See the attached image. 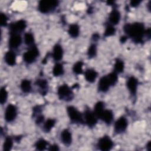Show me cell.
<instances>
[{"label": "cell", "mask_w": 151, "mask_h": 151, "mask_svg": "<svg viewBox=\"0 0 151 151\" xmlns=\"http://www.w3.org/2000/svg\"><path fill=\"white\" fill-rule=\"evenodd\" d=\"M145 31L144 25L139 22L127 24L124 27L125 33L135 42H142L143 35L145 34Z\"/></svg>", "instance_id": "6da1fadb"}, {"label": "cell", "mask_w": 151, "mask_h": 151, "mask_svg": "<svg viewBox=\"0 0 151 151\" xmlns=\"http://www.w3.org/2000/svg\"><path fill=\"white\" fill-rule=\"evenodd\" d=\"M58 5V1L55 0L41 1L38 4V10L42 13H48L54 11Z\"/></svg>", "instance_id": "7a4b0ae2"}, {"label": "cell", "mask_w": 151, "mask_h": 151, "mask_svg": "<svg viewBox=\"0 0 151 151\" xmlns=\"http://www.w3.org/2000/svg\"><path fill=\"white\" fill-rule=\"evenodd\" d=\"M67 111L70 120L74 123H83L84 122L81 113L74 107L68 106Z\"/></svg>", "instance_id": "3957f363"}, {"label": "cell", "mask_w": 151, "mask_h": 151, "mask_svg": "<svg viewBox=\"0 0 151 151\" xmlns=\"http://www.w3.org/2000/svg\"><path fill=\"white\" fill-rule=\"evenodd\" d=\"M58 95L61 100L70 101L73 99L74 94L71 89L67 85L63 84L58 88Z\"/></svg>", "instance_id": "277c9868"}, {"label": "cell", "mask_w": 151, "mask_h": 151, "mask_svg": "<svg viewBox=\"0 0 151 151\" xmlns=\"http://www.w3.org/2000/svg\"><path fill=\"white\" fill-rule=\"evenodd\" d=\"M38 55V49L35 45H33L31 46L30 48L23 54V59L25 63L30 64L35 60Z\"/></svg>", "instance_id": "5b68a950"}, {"label": "cell", "mask_w": 151, "mask_h": 151, "mask_svg": "<svg viewBox=\"0 0 151 151\" xmlns=\"http://www.w3.org/2000/svg\"><path fill=\"white\" fill-rule=\"evenodd\" d=\"M26 26V22L23 19H21L9 25L11 34H19V33L22 32L25 29Z\"/></svg>", "instance_id": "8992f818"}, {"label": "cell", "mask_w": 151, "mask_h": 151, "mask_svg": "<svg viewBox=\"0 0 151 151\" xmlns=\"http://www.w3.org/2000/svg\"><path fill=\"white\" fill-rule=\"evenodd\" d=\"M97 146L101 150L107 151L113 147V142L109 136H104L99 139Z\"/></svg>", "instance_id": "52a82bcc"}, {"label": "cell", "mask_w": 151, "mask_h": 151, "mask_svg": "<svg viewBox=\"0 0 151 151\" xmlns=\"http://www.w3.org/2000/svg\"><path fill=\"white\" fill-rule=\"evenodd\" d=\"M17 115V109L15 106L9 104L5 111V119L8 122H11L15 120Z\"/></svg>", "instance_id": "ba28073f"}, {"label": "cell", "mask_w": 151, "mask_h": 151, "mask_svg": "<svg viewBox=\"0 0 151 151\" xmlns=\"http://www.w3.org/2000/svg\"><path fill=\"white\" fill-rule=\"evenodd\" d=\"M127 127V121L124 117H120L114 124V132L117 133L124 132Z\"/></svg>", "instance_id": "9c48e42d"}, {"label": "cell", "mask_w": 151, "mask_h": 151, "mask_svg": "<svg viewBox=\"0 0 151 151\" xmlns=\"http://www.w3.org/2000/svg\"><path fill=\"white\" fill-rule=\"evenodd\" d=\"M85 123L90 127H93L97 123V117L93 112L89 110H86L84 112Z\"/></svg>", "instance_id": "30bf717a"}, {"label": "cell", "mask_w": 151, "mask_h": 151, "mask_svg": "<svg viewBox=\"0 0 151 151\" xmlns=\"http://www.w3.org/2000/svg\"><path fill=\"white\" fill-rule=\"evenodd\" d=\"M22 43V38L19 34H11L9 40V47L11 48L15 49L18 48Z\"/></svg>", "instance_id": "8fae6325"}, {"label": "cell", "mask_w": 151, "mask_h": 151, "mask_svg": "<svg viewBox=\"0 0 151 151\" xmlns=\"http://www.w3.org/2000/svg\"><path fill=\"white\" fill-rule=\"evenodd\" d=\"M138 81L134 77H130L127 81V87L130 91V93L133 95H135L137 91Z\"/></svg>", "instance_id": "7c38bea8"}, {"label": "cell", "mask_w": 151, "mask_h": 151, "mask_svg": "<svg viewBox=\"0 0 151 151\" xmlns=\"http://www.w3.org/2000/svg\"><path fill=\"white\" fill-rule=\"evenodd\" d=\"M110 86L111 85L107 76H103L100 79L98 84V88L100 91L106 92L109 90Z\"/></svg>", "instance_id": "4fadbf2b"}, {"label": "cell", "mask_w": 151, "mask_h": 151, "mask_svg": "<svg viewBox=\"0 0 151 151\" xmlns=\"http://www.w3.org/2000/svg\"><path fill=\"white\" fill-rule=\"evenodd\" d=\"M120 13L118 10L116 9H113L110 13L109 17L110 24L113 25L117 24L120 20Z\"/></svg>", "instance_id": "5bb4252c"}, {"label": "cell", "mask_w": 151, "mask_h": 151, "mask_svg": "<svg viewBox=\"0 0 151 151\" xmlns=\"http://www.w3.org/2000/svg\"><path fill=\"white\" fill-rule=\"evenodd\" d=\"M6 63L11 66H13L16 63V55L14 51L10 50L6 52L4 57Z\"/></svg>", "instance_id": "9a60e30c"}, {"label": "cell", "mask_w": 151, "mask_h": 151, "mask_svg": "<svg viewBox=\"0 0 151 151\" xmlns=\"http://www.w3.org/2000/svg\"><path fill=\"white\" fill-rule=\"evenodd\" d=\"M100 119L107 124H110L113 120V113L110 110H104Z\"/></svg>", "instance_id": "2e32d148"}, {"label": "cell", "mask_w": 151, "mask_h": 151, "mask_svg": "<svg viewBox=\"0 0 151 151\" xmlns=\"http://www.w3.org/2000/svg\"><path fill=\"white\" fill-rule=\"evenodd\" d=\"M61 140L65 145H70L72 141V137L70 132L67 129H64L61 133Z\"/></svg>", "instance_id": "e0dca14e"}, {"label": "cell", "mask_w": 151, "mask_h": 151, "mask_svg": "<svg viewBox=\"0 0 151 151\" xmlns=\"http://www.w3.org/2000/svg\"><path fill=\"white\" fill-rule=\"evenodd\" d=\"M63 50L60 44H56L53 48L52 57L55 61H59L63 58Z\"/></svg>", "instance_id": "ac0fdd59"}, {"label": "cell", "mask_w": 151, "mask_h": 151, "mask_svg": "<svg viewBox=\"0 0 151 151\" xmlns=\"http://www.w3.org/2000/svg\"><path fill=\"white\" fill-rule=\"evenodd\" d=\"M84 77L87 81L93 83L97 77V73L94 69H88L85 72Z\"/></svg>", "instance_id": "d6986e66"}, {"label": "cell", "mask_w": 151, "mask_h": 151, "mask_svg": "<svg viewBox=\"0 0 151 151\" xmlns=\"http://www.w3.org/2000/svg\"><path fill=\"white\" fill-rule=\"evenodd\" d=\"M104 104L102 101H98L94 106V114L97 117V119H100L103 111L104 110Z\"/></svg>", "instance_id": "ffe728a7"}, {"label": "cell", "mask_w": 151, "mask_h": 151, "mask_svg": "<svg viewBox=\"0 0 151 151\" xmlns=\"http://www.w3.org/2000/svg\"><path fill=\"white\" fill-rule=\"evenodd\" d=\"M68 32L69 35L73 38H76L78 36L80 33V28L77 24H73L70 25Z\"/></svg>", "instance_id": "44dd1931"}, {"label": "cell", "mask_w": 151, "mask_h": 151, "mask_svg": "<svg viewBox=\"0 0 151 151\" xmlns=\"http://www.w3.org/2000/svg\"><path fill=\"white\" fill-rule=\"evenodd\" d=\"M35 84L40 87L42 91V94H45L47 92V89L48 87V83L45 79H38L36 81Z\"/></svg>", "instance_id": "7402d4cb"}, {"label": "cell", "mask_w": 151, "mask_h": 151, "mask_svg": "<svg viewBox=\"0 0 151 151\" xmlns=\"http://www.w3.org/2000/svg\"><path fill=\"white\" fill-rule=\"evenodd\" d=\"M64 73V68L62 64L57 63L55 64L52 69V74L54 76H60Z\"/></svg>", "instance_id": "603a6c76"}, {"label": "cell", "mask_w": 151, "mask_h": 151, "mask_svg": "<svg viewBox=\"0 0 151 151\" xmlns=\"http://www.w3.org/2000/svg\"><path fill=\"white\" fill-rule=\"evenodd\" d=\"M21 88L24 93H29L31 90V81L28 80H23L21 83Z\"/></svg>", "instance_id": "cb8c5ba5"}, {"label": "cell", "mask_w": 151, "mask_h": 151, "mask_svg": "<svg viewBox=\"0 0 151 151\" xmlns=\"http://www.w3.org/2000/svg\"><path fill=\"white\" fill-rule=\"evenodd\" d=\"M114 67V71L116 73H122L124 68L123 61L120 59H116Z\"/></svg>", "instance_id": "d4e9b609"}, {"label": "cell", "mask_w": 151, "mask_h": 151, "mask_svg": "<svg viewBox=\"0 0 151 151\" xmlns=\"http://www.w3.org/2000/svg\"><path fill=\"white\" fill-rule=\"evenodd\" d=\"M55 124V120L52 119H48L44 124V130L45 132H49Z\"/></svg>", "instance_id": "484cf974"}, {"label": "cell", "mask_w": 151, "mask_h": 151, "mask_svg": "<svg viewBox=\"0 0 151 151\" xmlns=\"http://www.w3.org/2000/svg\"><path fill=\"white\" fill-rule=\"evenodd\" d=\"M48 143L47 142V140H45L43 139H39L35 143V146L37 150H43L46 149L47 146H48Z\"/></svg>", "instance_id": "4316f807"}, {"label": "cell", "mask_w": 151, "mask_h": 151, "mask_svg": "<svg viewBox=\"0 0 151 151\" xmlns=\"http://www.w3.org/2000/svg\"><path fill=\"white\" fill-rule=\"evenodd\" d=\"M24 42L25 44L28 46H32L34 45V38L31 32H27L24 35Z\"/></svg>", "instance_id": "83f0119b"}, {"label": "cell", "mask_w": 151, "mask_h": 151, "mask_svg": "<svg viewBox=\"0 0 151 151\" xmlns=\"http://www.w3.org/2000/svg\"><path fill=\"white\" fill-rule=\"evenodd\" d=\"M12 145L13 140L10 136H8L5 139L4 143L3 144V150L5 151L10 150L12 147Z\"/></svg>", "instance_id": "f1b7e54d"}, {"label": "cell", "mask_w": 151, "mask_h": 151, "mask_svg": "<svg viewBox=\"0 0 151 151\" xmlns=\"http://www.w3.org/2000/svg\"><path fill=\"white\" fill-rule=\"evenodd\" d=\"M106 76H107L111 86L115 85L116 84V83L117 82L118 77H117V73L115 71H113V72H111V73H109Z\"/></svg>", "instance_id": "f546056e"}, {"label": "cell", "mask_w": 151, "mask_h": 151, "mask_svg": "<svg viewBox=\"0 0 151 151\" xmlns=\"http://www.w3.org/2000/svg\"><path fill=\"white\" fill-rule=\"evenodd\" d=\"M115 32H116V29L114 26L109 24L106 27V29L104 32V36L106 37L111 36L115 34Z\"/></svg>", "instance_id": "4dcf8cb0"}, {"label": "cell", "mask_w": 151, "mask_h": 151, "mask_svg": "<svg viewBox=\"0 0 151 151\" xmlns=\"http://www.w3.org/2000/svg\"><path fill=\"white\" fill-rule=\"evenodd\" d=\"M83 63L82 61L77 62L73 67V72L76 74H80L83 73Z\"/></svg>", "instance_id": "1f68e13d"}, {"label": "cell", "mask_w": 151, "mask_h": 151, "mask_svg": "<svg viewBox=\"0 0 151 151\" xmlns=\"http://www.w3.org/2000/svg\"><path fill=\"white\" fill-rule=\"evenodd\" d=\"M7 97H8V92L6 91L4 87H2L0 91V103H1V104H4L6 102L7 100Z\"/></svg>", "instance_id": "d6a6232c"}, {"label": "cell", "mask_w": 151, "mask_h": 151, "mask_svg": "<svg viewBox=\"0 0 151 151\" xmlns=\"http://www.w3.org/2000/svg\"><path fill=\"white\" fill-rule=\"evenodd\" d=\"M96 54H97L96 45L95 44H91L88 49V51H87L88 56L89 57V58H93L96 56Z\"/></svg>", "instance_id": "836d02e7"}, {"label": "cell", "mask_w": 151, "mask_h": 151, "mask_svg": "<svg viewBox=\"0 0 151 151\" xmlns=\"http://www.w3.org/2000/svg\"><path fill=\"white\" fill-rule=\"evenodd\" d=\"M0 18H1V26H6L7 25V21H8V17L7 16L3 13L1 14V16H0Z\"/></svg>", "instance_id": "e575fe53"}, {"label": "cell", "mask_w": 151, "mask_h": 151, "mask_svg": "<svg viewBox=\"0 0 151 151\" xmlns=\"http://www.w3.org/2000/svg\"><path fill=\"white\" fill-rule=\"evenodd\" d=\"M44 120V116L42 114H38L37 116L36 117V119H35V122L37 124H40L41 123H42Z\"/></svg>", "instance_id": "d590c367"}, {"label": "cell", "mask_w": 151, "mask_h": 151, "mask_svg": "<svg viewBox=\"0 0 151 151\" xmlns=\"http://www.w3.org/2000/svg\"><path fill=\"white\" fill-rule=\"evenodd\" d=\"M140 2H141L140 1L134 0V1H130V4L131 6H132V7H136V6H138V5L140 4Z\"/></svg>", "instance_id": "8d00e7d4"}, {"label": "cell", "mask_w": 151, "mask_h": 151, "mask_svg": "<svg viewBox=\"0 0 151 151\" xmlns=\"http://www.w3.org/2000/svg\"><path fill=\"white\" fill-rule=\"evenodd\" d=\"M49 150H58L59 147L57 145H52L51 146H50Z\"/></svg>", "instance_id": "74e56055"}, {"label": "cell", "mask_w": 151, "mask_h": 151, "mask_svg": "<svg viewBox=\"0 0 151 151\" xmlns=\"http://www.w3.org/2000/svg\"><path fill=\"white\" fill-rule=\"evenodd\" d=\"M99 38H100V37H99V35L98 34H94L93 35V40L94 41H97V40H98L99 39Z\"/></svg>", "instance_id": "f35d334b"}, {"label": "cell", "mask_w": 151, "mask_h": 151, "mask_svg": "<svg viewBox=\"0 0 151 151\" xmlns=\"http://www.w3.org/2000/svg\"><path fill=\"white\" fill-rule=\"evenodd\" d=\"M127 37L126 36H122L120 37V41L121 42H125L127 40Z\"/></svg>", "instance_id": "ab89813d"}, {"label": "cell", "mask_w": 151, "mask_h": 151, "mask_svg": "<svg viewBox=\"0 0 151 151\" xmlns=\"http://www.w3.org/2000/svg\"><path fill=\"white\" fill-rule=\"evenodd\" d=\"M151 143H150V141H149L148 143H147V144L146 145V147H147V150H150V149H151Z\"/></svg>", "instance_id": "60d3db41"}]
</instances>
